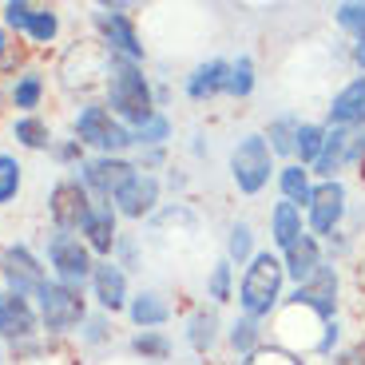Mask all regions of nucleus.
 Masks as SVG:
<instances>
[{
	"instance_id": "f257e3e1",
	"label": "nucleus",
	"mask_w": 365,
	"mask_h": 365,
	"mask_svg": "<svg viewBox=\"0 0 365 365\" xmlns=\"http://www.w3.org/2000/svg\"><path fill=\"white\" fill-rule=\"evenodd\" d=\"M282 274H286V262H278L274 255H258L255 262L247 266V278H242V310L250 318H266V314L278 306V294H282Z\"/></svg>"
},
{
	"instance_id": "f03ea898",
	"label": "nucleus",
	"mask_w": 365,
	"mask_h": 365,
	"mask_svg": "<svg viewBox=\"0 0 365 365\" xmlns=\"http://www.w3.org/2000/svg\"><path fill=\"white\" fill-rule=\"evenodd\" d=\"M108 100H111V108H115L123 119H131L135 128L147 115H155V111H151V88H147L143 72H139L135 64H115V60H111Z\"/></svg>"
},
{
	"instance_id": "7ed1b4c3",
	"label": "nucleus",
	"mask_w": 365,
	"mask_h": 365,
	"mask_svg": "<svg viewBox=\"0 0 365 365\" xmlns=\"http://www.w3.org/2000/svg\"><path fill=\"white\" fill-rule=\"evenodd\" d=\"M230 175L242 195H258L270 179V143L262 135H247L230 155Z\"/></svg>"
},
{
	"instance_id": "20e7f679",
	"label": "nucleus",
	"mask_w": 365,
	"mask_h": 365,
	"mask_svg": "<svg viewBox=\"0 0 365 365\" xmlns=\"http://www.w3.org/2000/svg\"><path fill=\"white\" fill-rule=\"evenodd\" d=\"M76 139L80 143H91V147H103V151H123L128 143H135V135H131L128 128H119V123H111L108 108H100V103H83L80 115H76Z\"/></svg>"
},
{
	"instance_id": "39448f33",
	"label": "nucleus",
	"mask_w": 365,
	"mask_h": 365,
	"mask_svg": "<svg viewBox=\"0 0 365 365\" xmlns=\"http://www.w3.org/2000/svg\"><path fill=\"white\" fill-rule=\"evenodd\" d=\"M36 298H40L44 326L56 329V334H64V329H72V326H80V322H83V298H80V290H72V286L44 282L36 290Z\"/></svg>"
},
{
	"instance_id": "423d86ee",
	"label": "nucleus",
	"mask_w": 365,
	"mask_h": 365,
	"mask_svg": "<svg viewBox=\"0 0 365 365\" xmlns=\"http://www.w3.org/2000/svg\"><path fill=\"white\" fill-rule=\"evenodd\" d=\"M48 258H52L56 274H60V282L72 286V290H80V286L91 278V270H96V266H91V258H88V247H83L76 235H64V230L52 238Z\"/></svg>"
},
{
	"instance_id": "0eeeda50",
	"label": "nucleus",
	"mask_w": 365,
	"mask_h": 365,
	"mask_svg": "<svg viewBox=\"0 0 365 365\" xmlns=\"http://www.w3.org/2000/svg\"><path fill=\"white\" fill-rule=\"evenodd\" d=\"M52 219H56V227L64 230H72V227H80L83 219H88V210H91V202H88V191H83V182L80 179H64L60 187L52 191Z\"/></svg>"
},
{
	"instance_id": "6e6552de",
	"label": "nucleus",
	"mask_w": 365,
	"mask_h": 365,
	"mask_svg": "<svg viewBox=\"0 0 365 365\" xmlns=\"http://www.w3.org/2000/svg\"><path fill=\"white\" fill-rule=\"evenodd\" d=\"M341 215H346V187H341L338 179H326L314 191V202H310V227L318 230V235H334L341 222Z\"/></svg>"
},
{
	"instance_id": "1a4fd4ad",
	"label": "nucleus",
	"mask_w": 365,
	"mask_h": 365,
	"mask_svg": "<svg viewBox=\"0 0 365 365\" xmlns=\"http://www.w3.org/2000/svg\"><path fill=\"white\" fill-rule=\"evenodd\" d=\"M0 270H4V278H9V290L20 294V298H24L28 290H40V286H44V270H40V262L28 255L24 247H9V250H4Z\"/></svg>"
},
{
	"instance_id": "9d476101",
	"label": "nucleus",
	"mask_w": 365,
	"mask_h": 365,
	"mask_svg": "<svg viewBox=\"0 0 365 365\" xmlns=\"http://www.w3.org/2000/svg\"><path fill=\"white\" fill-rule=\"evenodd\" d=\"M119 210L128 215V219H143V215H151L159 202V179L147 171H135L128 182H123V191L115 195Z\"/></svg>"
},
{
	"instance_id": "9b49d317",
	"label": "nucleus",
	"mask_w": 365,
	"mask_h": 365,
	"mask_svg": "<svg viewBox=\"0 0 365 365\" xmlns=\"http://www.w3.org/2000/svg\"><path fill=\"white\" fill-rule=\"evenodd\" d=\"M131 175H135V167H128L123 159H111V155L91 159V163L83 167V182H88L96 195H103V199H111V195L123 191V182H128Z\"/></svg>"
},
{
	"instance_id": "f8f14e48",
	"label": "nucleus",
	"mask_w": 365,
	"mask_h": 365,
	"mask_svg": "<svg viewBox=\"0 0 365 365\" xmlns=\"http://www.w3.org/2000/svg\"><path fill=\"white\" fill-rule=\"evenodd\" d=\"M32 329H36V314H32V306H28V298H20V294H0V334L12 341H24L32 338Z\"/></svg>"
},
{
	"instance_id": "ddd939ff",
	"label": "nucleus",
	"mask_w": 365,
	"mask_h": 365,
	"mask_svg": "<svg viewBox=\"0 0 365 365\" xmlns=\"http://www.w3.org/2000/svg\"><path fill=\"white\" fill-rule=\"evenodd\" d=\"M334 294H338V278H334V270H326V266H322L310 282L298 286L294 306H306V310H314L318 318H329V314H334Z\"/></svg>"
},
{
	"instance_id": "4468645a",
	"label": "nucleus",
	"mask_w": 365,
	"mask_h": 365,
	"mask_svg": "<svg viewBox=\"0 0 365 365\" xmlns=\"http://www.w3.org/2000/svg\"><path fill=\"white\" fill-rule=\"evenodd\" d=\"M96 278V298H100L103 310H123V302H128V278L119 270L115 262H100L91 270Z\"/></svg>"
},
{
	"instance_id": "2eb2a0df",
	"label": "nucleus",
	"mask_w": 365,
	"mask_h": 365,
	"mask_svg": "<svg viewBox=\"0 0 365 365\" xmlns=\"http://www.w3.org/2000/svg\"><path fill=\"white\" fill-rule=\"evenodd\" d=\"M100 28H103V40H108V48L131 56V60H139V56H143V44H139L135 28H131V20L123 16V12H100Z\"/></svg>"
},
{
	"instance_id": "dca6fc26",
	"label": "nucleus",
	"mask_w": 365,
	"mask_h": 365,
	"mask_svg": "<svg viewBox=\"0 0 365 365\" xmlns=\"http://www.w3.org/2000/svg\"><path fill=\"white\" fill-rule=\"evenodd\" d=\"M329 119L341 123V128H354V123H365V80H354L346 91L334 96L329 103Z\"/></svg>"
},
{
	"instance_id": "f3484780",
	"label": "nucleus",
	"mask_w": 365,
	"mask_h": 365,
	"mask_svg": "<svg viewBox=\"0 0 365 365\" xmlns=\"http://www.w3.org/2000/svg\"><path fill=\"white\" fill-rule=\"evenodd\" d=\"M80 230L88 235V247L100 250V255H108L115 247V215H111V207H91L88 219L80 222Z\"/></svg>"
},
{
	"instance_id": "a211bd4d",
	"label": "nucleus",
	"mask_w": 365,
	"mask_h": 365,
	"mask_svg": "<svg viewBox=\"0 0 365 365\" xmlns=\"http://www.w3.org/2000/svg\"><path fill=\"white\" fill-rule=\"evenodd\" d=\"M286 270L294 274V278H298L302 286L310 282L314 274L322 270V258H318V242H314L310 235H302L298 242H294L290 250H286Z\"/></svg>"
},
{
	"instance_id": "6ab92c4d",
	"label": "nucleus",
	"mask_w": 365,
	"mask_h": 365,
	"mask_svg": "<svg viewBox=\"0 0 365 365\" xmlns=\"http://www.w3.org/2000/svg\"><path fill=\"white\" fill-rule=\"evenodd\" d=\"M227 80H230V68L222 60H210V64L195 68V76L187 80V91H191V100H207L219 88H227Z\"/></svg>"
},
{
	"instance_id": "aec40b11",
	"label": "nucleus",
	"mask_w": 365,
	"mask_h": 365,
	"mask_svg": "<svg viewBox=\"0 0 365 365\" xmlns=\"http://www.w3.org/2000/svg\"><path fill=\"white\" fill-rule=\"evenodd\" d=\"M270 230H274V242L282 250H290L294 242L302 238V215L294 202H278L274 207V219H270Z\"/></svg>"
},
{
	"instance_id": "412c9836",
	"label": "nucleus",
	"mask_w": 365,
	"mask_h": 365,
	"mask_svg": "<svg viewBox=\"0 0 365 365\" xmlns=\"http://www.w3.org/2000/svg\"><path fill=\"white\" fill-rule=\"evenodd\" d=\"M131 322L143 326V329L163 326V322H167V302L159 298V294H139V298L131 302Z\"/></svg>"
},
{
	"instance_id": "4be33fe9",
	"label": "nucleus",
	"mask_w": 365,
	"mask_h": 365,
	"mask_svg": "<svg viewBox=\"0 0 365 365\" xmlns=\"http://www.w3.org/2000/svg\"><path fill=\"white\" fill-rule=\"evenodd\" d=\"M322 147H326V131L318 123H302L298 135H294V151L302 155V163H318Z\"/></svg>"
},
{
	"instance_id": "5701e85b",
	"label": "nucleus",
	"mask_w": 365,
	"mask_h": 365,
	"mask_svg": "<svg viewBox=\"0 0 365 365\" xmlns=\"http://www.w3.org/2000/svg\"><path fill=\"white\" fill-rule=\"evenodd\" d=\"M282 195L286 202H314V191H310V179H306V171L302 167H286L282 171Z\"/></svg>"
},
{
	"instance_id": "b1692460",
	"label": "nucleus",
	"mask_w": 365,
	"mask_h": 365,
	"mask_svg": "<svg viewBox=\"0 0 365 365\" xmlns=\"http://www.w3.org/2000/svg\"><path fill=\"white\" fill-rule=\"evenodd\" d=\"M12 135H16L24 147H48V143H52V135H48V123H40L36 115L16 119V123H12Z\"/></svg>"
},
{
	"instance_id": "393cba45",
	"label": "nucleus",
	"mask_w": 365,
	"mask_h": 365,
	"mask_svg": "<svg viewBox=\"0 0 365 365\" xmlns=\"http://www.w3.org/2000/svg\"><path fill=\"white\" fill-rule=\"evenodd\" d=\"M56 32H60V20H56V12H48V9H36V12H32V20H28V36L36 40V44H48Z\"/></svg>"
},
{
	"instance_id": "a878e982",
	"label": "nucleus",
	"mask_w": 365,
	"mask_h": 365,
	"mask_svg": "<svg viewBox=\"0 0 365 365\" xmlns=\"http://www.w3.org/2000/svg\"><path fill=\"white\" fill-rule=\"evenodd\" d=\"M40 96H44V80H40V76H20L16 91H12V100H16V108L32 111V108L40 103Z\"/></svg>"
},
{
	"instance_id": "bb28decb",
	"label": "nucleus",
	"mask_w": 365,
	"mask_h": 365,
	"mask_svg": "<svg viewBox=\"0 0 365 365\" xmlns=\"http://www.w3.org/2000/svg\"><path fill=\"white\" fill-rule=\"evenodd\" d=\"M250 88H255V64H250V56H238V64L230 68L227 91H235V96H250Z\"/></svg>"
},
{
	"instance_id": "cd10ccee",
	"label": "nucleus",
	"mask_w": 365,
	"mask_h": 365,
	"mask_svg": "<svg viewBox=\"0 0 365 365\" xmlns=\"http://www.w3.org/2000/svg\"><path fill=\"white\" fill-rule=\"evenodd\" d=\"M20 191V163L12 155H0V202L16 199Z\"/></svg>"
},
{
	"instance_id": "c85d7f7f",
	"label": "nucleus",
	"mask_w": 365,
	"mask_h": 365,
	"mask_svg": "<svg viewBox=\"0 0 365 365\" xmlns=\"http://www.w3.org/2000/svg\"><path fill=\"white\" fill-rule=\"evenodd\" d=\"M215 326H219L215 314H195L191 318V346L195 349H210V341H215Z\"/></svg>"
},
{
	"instance_id": "c756f323",
	"label": "nucleus",
	"mask_w": 365,
	"mask_h": 365,
	"mask_svg": "<svg viewBox=\"0 0 365 365\" xmlns=\"http://www.w3.org/2000/svg\"><path fill=\"white\" fill-rule=\"evenodd\" d=\"M167 131H171V123H167V119L155 111V115H147L143 123L135 128V143H163Z\"/></svg>"
},
{
	"instance_id": "7c9ffc66",
	"label": "nucleus",
	"mask_w": 365,
	"mask_h": 365,
	"mask_svg": "<svg viewBox=\"0 0 365 365\" xmlns=\"http://www.w3.org/2000/svg\"><path fill=\"white\" fill-rule=\"evenodd\" d=\"M338 24L349 28V32L365 44V4H341V9H338Z\"/></svg>"
},
{
	"instance_id": "2f4dec72",
	"label": "nucleus",
	"mask_w": 365,
	"mask_h": 365,
	"mask_svg": "<svg viewBox=\"0 0 365 365\" xmlns=\"http://www.w3.org/2000/svg\"><path fill=\"white\" fill-rule=\"evenodd\" d=\"M294 135H298V128H294L290 119H274V128H270V151H294Z\"/></svg>"
},
{
	"instance_id": "473e14b6",
	"label": "nucleus",
	"mask_w": 365,
	"mask_h": 365,
	"mask_svg": "<svg viewBox=\"0 0 365 365\" xmlns=\"http://www.w3.org/2000/svg\"><path fill=\"white\" fill-rule=\"evenodd\" d=\"M207 290H210V298H215V302H227V298H230V266H227V262L215 266Z\"/></svg>"
},
{
	"instance_id": "72a5a7b5",
	"label": "nucleus",
	"mask_w": 365,
	"mask_h": 365,
	"mask_svg": "<svg viewBox=\"0 0 365 365\" xmlns=\"http://www.w3.org/2000/svg\"><path fill=\"white\" fill-rule=\"evenodd\" d=\"M247 255H250V227H247V222H238V227L230 230V258L242 262Z\"/></svg>"
},
{
	"instance_id": "f704fd0d",
	"label": "nucleus",
	"mask_w": 365,
	"mask_h": 365,
	"mask_svg": "<svg viewBox=\"0 0 365 365\" xmlns=\"http://www.w3.org/2000/svg\"><path fill=\"white\" fill-rule=\"evenodd\" d=\"M242 365H298V361L290 354H282V349H255Z\"/></svg>"
},
{
	"instance_id": "c9c22d12",
	"label": "nucleus",
	"mask_w": 365,
	"mask_h": 365,
	"mask_svg": "<svg viewBox=\"0 0 365 365\" xmlns=\"http://www.w3.org/2000/svg\"><path fill=\"white\" fill-rule=\"evenodd\" d=\"M230 341H235V349H250V341H255V318L235 322V329H230Z\"/></svg>"
},
{
	"instance_id": "e433bc0d",
	"label": "nucleus",
	"mask_w": 365,
	"mask_h": 365,
	"mask_svg": "<svg viewBox=\"0 0 365 365\" xmlns=\"http://www.w3.org/2000/svg\"><path fill=\"white\" fill-rule=\"evenodd\" d=\"M32 12H36L32 4H16V0H12L9 9H4V16H9L12 28H24V32H28V20H32Z\"/></svg>"
},
{
	"instance_id": "4c0bfd02",
	"label": "nucleus",
	"mask_w": 365,
	"mask_h": 365,
	"mask_svg": "<svg viewBox=\"0 0 365 365\" xmlns=\"http://www.w3.org/2000/svg\"><path fill=\"white\" fill-rule=\"evenodd\" d=\"M135 354L143 357H163L167 354V341L155 338V334H147V338H135Z\"/></svg>"
},
{
	"instance_id": "58836bf2",
	"label": "nucleus",
	"mask_w": 365,
	"mask_h": 365,
	"mask_svg": "<svg viewBox=\"0 0 365 365\" xmlns=\"http://www.w3.org/2000/svg\"><path fill=\"white\" fill-rule=\"evenodd\" d=\"M341 365H365V341H361V346L349 349V354L341 357Z\"/></svg>"
},
{
	"instance_id": "ea45409f",
	"label": "nucleus",
	"mask_w": 365,
	"mask_h": 365,
	"mask_svg": "<svg viewBox=\"0 0 365 365\" xmlns=\"http://www.w3.org/2000/svg\"><path fill=\"white\" fill-rule=\"evenodd\" d=\"M4 48H9V40H4V28H0V56H4Z\"/></svg>"
},
{
	"instance_id": "a19ab883",
	"label": "nucleus",
	"mask_w": 365,
	"mask_h": 365,
	"mask_svg": "<svg viewBox=\"0 0 365 365\" xmlns=\"http://www.w3.org/2000/svg\"><path fill=\"white\" fill-rule=\"evenodd\" d=\"M357 64H365V44H361V48H357Z\"/></svg>"
}]
</instances>
